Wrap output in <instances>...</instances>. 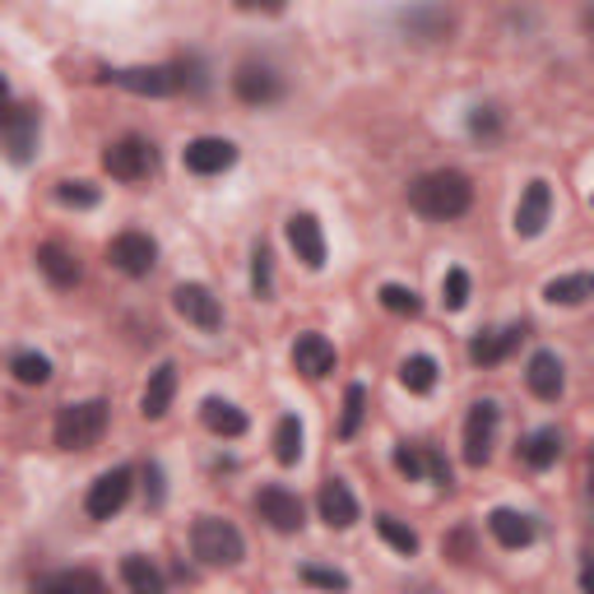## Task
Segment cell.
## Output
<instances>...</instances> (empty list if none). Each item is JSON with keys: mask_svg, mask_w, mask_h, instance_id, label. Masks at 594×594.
<instances>
[{"mask_svg": "<svg viewBox=\"0 0 594 594\" xmlns=\"http://www.w3.org/2000/svg\"><path fill=\"white\" fill-rule=\"evenodd\" d=\"M409 205L423 214V218H436V224H446V218L469 214L474 186H469L465 172H428V177H418V182L409 186Z\"/></svg>", "mask_w": 594, "mask_h": 594, "instance_id": "cell-1", "label": "cell"}, {"mask_svg": "<svg viewBox=\"0 0 594 594\" xmlns=\"http://www.w3.org/2000/svg\"><path fill=\"white\" fill-rule=\"evenodd\" d=\"M191 548H195V558H201L205 566H237L241 558H247V539H241V530L233 520H218V516L195 520Z\"/></svg>", "mask_w": 594, "mask_h": 594, "instance_id": "cell-2", "label": "cell"}, {"mask_svg": "<svg viewBox=\"0 0 594 594\" xmlns=\"http://www.w3.org/2000/svg\"><path fill=\"white\" fill-rule=\"evenodd\" d=\"M107 432V400L65 404L56 413V446L61 451H94Z\"/></svg>", "mask_w": 594, "mask_h": 594, "instance_id": "cell-3", "label": "cell"}, {"mask_svg": "<svg viewBox=\"0 0 594 594\" xmlns=\"http://www.w3.org/2000/svg\"><path fill=\"white\" fill-rule=\"evenodd\" d=\"M107 84L140 98H168L182 89V65H126V71H107Z\"/></svg>", "mask_w": 594, "mask_h": 594, "instance_id": "cell-4", "label": "cell"}, {"mask_svg": "<svg viewBox=\"0 0 594 594\" xmlns=\"http://www.w3.org/2000/svg\"><path fill=\"white\" fill-rule=\"evenodd\" d=\"M102 168H107V177H117V182H149L153 168H159V153H153L149 140L126 136L102 153Z\"/></svg>", "mask_w": 594, "mask_h": 594, "instance_id": "cell-5", "label": "cell"}, {"mask_svg": "<svg viewBox=\"0 0 594 594\" xmlns=\"http://www.w3.org/2000/svg\"><path fill=\"white\" fill-rule=\"evenodd\" d=\"M130 488H136V474H130L126 465L121 469H107L102 478H94L89 497H84V511H89V520H112L121 506L130 501Z\"/></svg>", "mask_w": 594, "mask_h": 594, "instance_id": "cell-6", "label": "cell"}, {"mask_svg": "<svg viewBox=\"0 0 594 594\" xmlns=\"http://www.w3.org/2000/svg\"><path fill=\"white\" fill-rule=\"evenodd\" d=\"M0 136H6V149L14 163H29L37 149V107L33 102H10L0 112Z\"/></svg>", "mask_w": 594, "mask_h": 594, "instance_id": "cell-7", "label": "cell"}, {"mask_svg": "<svg viewBox=\"0 0 594 594\" xmlns=\"http://www.w3.org/2000/svg\"><path fill=\"white\" fill-rule=\"evenodd\" d=\"M497 423H501V409L493 400H478L465 418V465H488L493 442H497Z\"/></svg>", "mask_w": 594, "mask_h": 594, "instance_id": "cell-8", "label": "cell"}, {"mask_svg": "<svg viewBox=\"0 0 594 594\" xmlns=\"http://www.w3.org/2000/svg\"><path fill=\"white\" fill-rule=\"evenodd\" d=\"M256 511H260V520H270V530H279V534H298L306 525V511H302L298 493L279 488V483H270V488L256 493Z\"/></svg>", "mask_w": 594, "mask_h": 594, "instance_id": "cell-9", "label": "cell"}, {"mask_svg": "<svg viewBox=\"0 0 594 594\" xmlns=\"http://www.w3.org/2000/svg\"><path fill=\"white\" fill-rule=\"evenodd\" d=\"M107 260L121 270V274H130V279H144L149 270H153V260H159V247H153V237L149 233H117L112 237V247H107Z\"/></svg>", "mask_w": 594, "mask_h": 594, "instance_id": "cell-10", "label": "cell"}, {"mask_svg": "<svg viewBox=\"0 0 594 594\" xmlns=\"http://www.w3.org/2000/svg\"><path fill=\"white\" fill-rule=\"evenodd\" d=\"M233 94L247 107H270V102L283 98V79L270 71V65L247 61V65H237V75H233Z\"/></svg>", "mask_w": 594, "mask_h": 594, "instance_id": "cell-11", "label": "cell"}, {"mask_svg": "<svg viewBox=\"0 0 594 594\" xmlns=\"http://www.w3.org/2000/svg\"><path fill=\"white\" fill-rule=\"evenodd\" d=\"M182 163H186V172H195V177H218V172H228L237 163V144L218 140V136H201V140L186 144Z\"/></svg>", "mask_w": 594, "mask_h": 594, "instance_id": "cell-12", "label": "cell"}, {"mask_svg": "<svg viewBox=\"0 0 594 594\" xmlns=\"http://www.w3.org/2000/svg\"><path fill=\"white\" fill-rule=\"evenodd\" d=\"M525 339V325H501V330H478V335L469 339V363L474 367H497L506 363L520 348Z\"/></svg>", "mask_w": 594, "mask_h": 594, "instance_id": "cell-13", "label": "cell"}, {"mask_svg": "<svg viewBox=\"0 0 594 594\" xmlns=\"http://www.w3.org/2000/svg\"><path fill=\"white\" fill-rule=\"evenodd\" d=\"M172 306H177L195 330H218L224 325V306H218V298L205 289V283H182V289L172 293Z\"/></svg>", "mask_w": 594, "mask_h": 594, "instance_id": "cell-14", "label": "cell"}, {"mask_svg": "<svg viewBox=\"0 0 594 594\" xmlns=\"http://www.w3.org/2000/svg\"><path fill=\"white\" fill-rule=\"evenodd\" d=\"M293 367L306 381L330 377V371H335V344H330L325 335H316V330H306V335H298V344H293Z\"/></svg>", "mask_w": 594, "mask_h": 594, "instance_id": "cell-15", "label": "cell"}, {"mask_svg": "<svg viewBox=\"0 0 594 594\" xmlns=\"http://www.w3.org/2000/svg\"><path fill=\"white\" fill-rule=\"evenodd\" d=\"M316 506H321V520L330 525V530H348V525L358 520V497L348 493L344 478H325Z\"/></svg>", "mask_w": 594, "mask_h": 594, "instance_id": "cell-16", "label": "cell"}, {"mask_svg": "<svg viewBox=\"0 0 594 594\" xmlns=\"http://www.w3.org/2000/svg\"><path fill=\"white\" fill-rule=\"evenodd\" d=\"M289 241L306 270H321L325 266V233H321V218L316 214H293L289 218Z\"/></svg>", "mask_w": 594, "mask_h": 594, "instance_id": "cell-17", "label": "cell"}, {"mask_svg": "<svg viewBox=\"0 0 594 594\" xmlns=\"http://www.w3.org/2000/svg\"><path fill=\"white\" fill-rule=\"evenodd\" d=\"M37 270L47 274L52 289H75L79 274H84L79 256L71 247H61V241H42V247H37Z\"/></svg>", "mask_w": 594, "mask_h": 594, "instance_id": "cell-18", "label": "cell"}, {"mask_svg": "<svg viewBox=\"0 0 594 594\" xmlns=\"http://www.w3.org/2000/svg\"><path fill=\"white\" fill-rule=\"evenodd\" d=\"M525 381H530V390L539 395V400H558V395L566 390V367L553 348H539V354L530 358V367H525Z\"/></svg>", "mask_w": 594, "mask_h": 594, "instance_id": "cell-19", "label": "cell"}, {"mask_svg": "<svg viewBox=\"0 0 594 594\" xmlns=\"http://www.w3.org/2000/svg\"><path fill=\"white\" fill-rule=\"evenodd\" d=\"M548 214H553V191H548V182H530L520 195V209H516V233L539 237L548 228Z\"/></svg>", "mask_w": 594, "mask_h": 594, "instance_id": "cell-20", "label": "cell"}, {"mask_svg": "<svg viewBox=\"0 0 594 594\" xmlns=\"http://www.w3.org/2000/svg\"><path fill=\"white\" fill-rule=\"evenodd\" d=\"M488 530L501 548H530L534 543V520L525 516V511H511V506H497V511L488 516Z\"/></svg>", "mask_w": 594, "mask_h": 594, "instance_id": "cell-21", "label": "cell"}, {"mask_svg": "<svg viewBox=\"0 0 594 594\" xmlns=\"http://www.w3.org/2000/svg\"><path fill=\"white\" fill-rule=\"evenodd\" d=\"M172 395H177V367L163 363V367H153L149 371V386L140 395V413L144 418H163L172 409Z\"/></svg>", "mask_w": 594, "mask_h": 594, "instance_id": "cell-22", "label": "cell"}, {"mask_svg": "<svg viewBox=\"0 0 594 594\" xmlns=\"http://www.w3.org/2000/svg\"><path fill=\"white\" fill-rule=\"evenodd\" d=\"M520 460L530 469H553L558 460H562V432L558 428H539V432H530L520 442Z\"/></svg>", "mask_w": 594, "mask_h": 594, "instance_id": "cell-23", "label": "cell"}, {"mask_svg": "<svg viewBox=\"0 0 594 594\" xmlns=\"http://www.w3.org/2000/svg\"><path fill=\"white\" fill-rule=\"evenodd\" d=\"M201 418L214 436H241L247 432V413H241L233 400H218V395H209V400L201 404Z\"/></svg>", "mask_w": 594, "mask_h": 594, "instance_id": "cell-24", "label": "cell"}, {"mask_svg": "<svg viewBox=\"0 0 594 594\" xmlns=\"http://www.w3.org/2000/svg\"><path fill=\"white\" fill-rule=\"evenodd\" d=\"M121 581H126V590H136V594H159V590H163V571L153 566L149 558L130 553V558L121 562Z\"/></svg>", "mask_w": 594, "mask_h": 594, "instance_id": "cell-25", "label": "cell"}, {"mask_svg": "<svg viewBox=\"0 0 594 594\" xmlns=\"http://www.w3.org/2000/svg\"><path fill=\"white\" fill-rule=\"evenodd\" d=\"M302 418L298 413H283L279 418V428H274V460L279 465H298L302 460Z\"/></svg>", "mask_w": 594, "mask_h": 594, "instance_id": "cell-26", "label": "cell"}, {"mask_svg": "<svg viewBox=\"0 0 594 594\" xmlns=\"http://www.w3.org/2000/svg\"><path fill=\"white\" fill-rule=\"evenodd\" d=\"M590 293H594V283H590V274H562V279H553L543 289V298L548 302H562V306H581V302H590Z\"/></svg>", "mask_w": 594, "mask_h": 594, "instance_id": "cell-27", "label": "cell"}, {"mask_svg": "<svg viewBox=\"0 0 594 594\" xmlns=\"http://www.w3.org/2000/svg\"><path fill=\"white\" fill-rule=\"evenodd\" d=\"M400 381H404L413 395H428V390L436 386V358H428V354L404 358V363H400Z\"/></svg>", "mask_w": 594, "mask_h": 594, "instance_id": "cell-28", "label": "cell"}, {"mask_svg": "<svg viewBox=\"0 0 594 594\" xmlns=\"http://www.w3.org/2000/svg\"><path fill=\"white\" fill-rule=\"evenodd\" d=\"M251 289H256L260 302H270V298H274V256H270L266 241H260L256 256H251Z\"/></svg>", "mask_w": 594, "mask_h": 594, "instance_id": "cell-29", "label": "cell"}, {"mask_svg": "<svg viewBox=\"0 0 594 594\" xmlns=\"http://www.w3.org/2000/svg\"><path fill=\"white\" fill-rule=\"evenodd\" d=\"M381 306L386 312H395V316H418L423 312V298H418L413 289H404V283H381Z\"/></svg>", "mask_w": 594, "mask_h": 594, "instance_id": "cell-30", "label": "cell"}, {"mask_svg": "<svg viewBox=\"0 0 594 594\" xmlns=\"http://www.w3.org/2000/svg\"><path fill=\"white\" fill-rule=\"evenodd\" d=\"M377 534L395 548V553H404V558H413V553H418V534L409 530L404 520H395V516H377Z\"/></svg>", "mask_w": 594, "mask_h": 594, "instance_id": "cell-31", "label": "cell"}, {"mask_svg": "<svg viewBox=\"0 0 594 594\" xmlns=\"http://www.w3.org/2000/svg\"><path fill=\"white\" fill-rule=\"evenodd\" d=\"M363 413H367V386H348L344 390V418H339V436H358L363 428Z\"/></svg>", "mask_w": 594, "mask_h": 594, "instance_id": "cell-32", "label": "cell"}, {"mask_svg": "<svg viewBox=\"0 0 594 594\" xmlns=\"http://www.w3.org/2000/svg\"><path fill=\"white\" fill-rule=\"evenodd\" d=\"M37 590H102V576L98 571H52V576H42Z\"/></svg>", "mask_w": 594, "mask_h": 594, "instance_id": "cell-33", "label": "cell"}, {"mask_svg": "<svg viewBox=\"0 0 594 594\" xmlns=\"http://www.w3.org/2000/svg\"><path fill=\"white\" fill-rule=\"evenodd\" d=\"M10 371L24 386H47L52 381V358H42V354H14V363H10Z\"/></svg>", "mask_w": 594, "mask_h": 594, "instance_id": "cell-34", "label": "cell"}, {"mask_svg": "<svg viewBox=\"0 0 594 594\" xmlns=\"http://www.w3.org/2000/svg\"><path fill=\"white\" fill-rule=\"evenodd\" d=\"M451 24V19L436 10V6H423V10H413V14H404V29L409 33H418V37H442V29Z\"/></svg>", "mask_w": 594, "mask_h": 594, "instance_id": "cell-35", "label": "cell"}, {"mask_svg": "<svg viewBox=\"0 0 594 594\" xmlns=\"http://www.w3.org/2000/svg\"><path fill=\"white\" fill-rule=\"evenodd\" d=\"M442 302H446V312H465V306H469V274L465 270H446Z\"/></svg>", "mask_w": 594, "mask_h": 594, "instance_id": "cell-36", "label": "cell"}, {"mask_svg": "<svg viewBox=\"0 0 594 594\" xmlns=\"http://www.w3.org/2000/svg\"><path fill=\"white\" fill-rule=\"evenodd\" d=\"M395 469H400L409 483L428 478V446H395Z\"/></svg>", "mask_w": 594, "mask_h": 594, "instance_id": "cell-37", "label": "cell"}, {"mask_svg": "<svg viewBox=\"0 0 594 594\" xmlns=\"http://www.w3.org/2000/svg\"><path fill=\"white\" fill-rule=\"evenodd\" d=\"M469 136L483 140V144H493L501 136V112H497V107H474V112H469Z\"/></svg>", "mask_w": 594, "mask_h": 594, "instance_id": "cell-38", "label": "cell"}, {"mask_svg": "<svg viewBox=\"0 0 594 594\" xmlns=\"http://www.w3.org/2000/svg\"><path fill=\"white\" fill-rule=\"evenodd\" d=\"M56 201L61 205H75V209H94L98 205V186L94 182H61L56 186Z\"/></svg>", "mask_w": 594, "mask_h": 594, "instance_id": "cell-39", "label": "cell"}, {"mask_svg": "<svg viewBox=\"0 0 594 594\" xmlns=\"http://www.w3.org/2000/svg\"><path fill=\"white\" fill-rule=\"evenodd\" d=\"M298 581H302V585H321V590H348L344 571H330V566H302Z\"/></svg>", "mask_w": 594, "mask_h": 594, "instance_id": "cell-40", "label": "cell"}, {"mask_svg": "<svg viewBox=\"0 0 594 594\" xmlns=\"http://www.w3.org/2000/svg\"><path fill=\"white\" fill-rule=\"evenodd\" d=\"M428 478L436 483V488H451V465H446V460L436 455L432 446H428Z\"/></svg>", "mask_w": 594, "mask_h": 594, "instance_id": "cell-41", "label": "cell"}, {"mask_svg": "<svg viewBox=\"0 0 594 594\" xmlns=\"http://www.w3.org/2000/svg\"><path fill=\"white\" fill-rule=\"evenodd\" d=\"M283 6L289 0H237V10H247V14H283Z\"/></svg>", "mask_w": 594, "mask_h": 594, "instance_id": "cell-42", "label": "cell"}, {"mask_svg": "<svg viewBox=\"0 0 594 594\" xmlns=\"http://www.w3.org/2000/svg\"><path fill=\"white\" fill-rule=\"evenodd\" d=\"M6 107H10V84L0 79V112H6Z\"/></svg>", "mask_w": 594, "mask_h": 594, "instance_id": "cell-43", "label": "cell"}]
</instances>
